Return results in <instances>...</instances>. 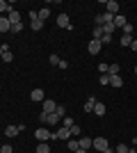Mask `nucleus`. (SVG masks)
Masks as SVG:
<instances>
[{"label": "nucleus", "instance_id": "nucleus-38", "mask_svg": "<svg viewBox=\"0 0 137 153\" xmlns=\"http://www.w3.org/2000/svg\"><path fill=\"white\" fill-rule=\"evenodd\" d=\"M0 153H12V146H9V144H5V146L0 149Z\"/></svg>", "mask_w": 137, "mask_h": 153}, {"label": "nucleus", "instance_id": "nucleus-35", "mask_svg": "<svg viewBox=\"0 0 137 153\" xmlns=\"http://www.w3.org/2000/svg\"><path fill=\"white\" fill-rule=\"evenodd\" d=\"M112 41V34H103V37H101V44H110Z\"/></svg>", "mask_w": 137, "mask_h": 153}, {"label": "nucleus", "instance_id": "nucleus-45", "mask_svg": "<svg viewBox=\"0 0 137 153\" xmlns=\"http://www.w3.org/2000/svg\"><path fill=\"white\" fill-rule=\"evenodd\" d=\"M135 76H137V64H135Z\"/></svg>", "mask_w": 137, "mask_h": 153}, {"label": "nucleus", "instance_id": "nucleus-37", "mask_svg": "<svg viewBox=\"0 0 137 153\" xmlns=\"http://www.w3.org/2000/svg\"><path fill=\"white\" fill-rule=\"evenodd\" d=\"M30 21H39V14L34 12V9H32V12H30Z\"/></svg>", "mask_w": 137, "mask_h": 153}, {"label": "nucleus", "instance_id": "nucleus-42", "mask_svg": "<svg viewBox=\"0 0 137 153\" xmlns=\"http://www.w3.org/2000/svg\"><path fill=\"white\" fill-rule=\"evenodd\" d=\"M76 153H87V151H85V149H78V151H76Z\"/></svg>", "mask_w": 137, "mask_h": 153}, {"label": "nucleus", "instance_id": "nucleus-6", "mask_svg": "<svg viewBox=\"0 0 137 153\" xmlns=\"http://www.w3.org/2000/svg\"><path fill=\"white\" fill-rule=\"evenodd\" d=\"M7 19H9V23H12V25H16V23H21V12L19 9H9V14H7Z\"/></svg>", "mask_w": 137, "mask_h": 153}, {"label": "nucleus", "instance_id": "nucleus-7", "mask_svg": "<svg viewBox=\"0 0 137 153\" xmlns=\"http://www.w3.org/2000/svg\"><path fill=\"white\" fill-rule=\"evenodd\" d=\"M30 98H32V103H44V89H39V87H37V89H32V94H30Z\"/></svg>", "mask_w": 137, "mask_h": 153}, {"label": "nucleus", "instance_id": "nucleus-41", "mask_svg": "<svg viewBox=\"0 0 137 153\" xmlns=\"http://www.w3.org/2000/svg\"><path fill=\"white\" fill-rule=\"evenodd\" d=\"M103 153H117V151H114V149H110V146H107V149H105Z\"/></svg>", "mask_w": 137, "mask_h": 153}, {"label": "nucleus", "instance_id": "nucleus-31", "mask_svg": "<svg viewBox=\"0 0 137 153\" xmlns=\"http://www.w3.org/2000/svg\"><path fill=\"white\" fill-rule=\"evenodd\" d=\"M55 114H57V117H59V119H62V117H64V114H66V110H64V108H62V105H57V110H55Z\"/></svg>", "mask_w": 137, "mask_h": 153}, {"label": "nucleus", "instance_id": "nucleus-12", "mask_svg": "<svg viewBox=\"0 0 137 153\" xmlns=\"http://www.w3.org/2000/svg\"><path fill=\"white\" fill-rule=\"evenodd\" d=\"M55 135H57V140H71V130L69 128H59Z\"/></svg>", "mask_w": 137, "mask_h": 153}, {"label": "nucleus", "instance_id": "nucleus-29", "mask_svg": "<svg viewBox=\"0 0 137 153\" xmlns=\"http://www.w3.org/2000/svg\"><path fill=\"white\" fill-rule=\"evenodd\" d=\"M2 62H12V51H5V53H2Z\"/></svg>", "mask_w": 137, "mask_h": 153}, {"label": "nucleus", "instance_id": "nucleus-30", "mask_svg": "<svg viewBox=\"0 0 137 153\" xmlns=\"http://www.w3.org/2000/svg\"><path fill=\"white\" fill-rule=\"evenodd\" d=\"M107 66H110L107 62H101L98 64V71H101V73H107Z\"/></svg>", "mask_w": 137, "mask_h": 153}, {"label": "nucleus", "instance_id": "nucleus-24", "mask_svg": "<svg viewBox=\"0 0 137 153\" xmlns=\"http://www.w3.org/2000/svg\"><path fill=\"white\" fill-rule=\"evenodd\" d=\"M71 126H73L71 117H62V128H71Z\"/></svg>", "mask_w": 137, "mask_h": 153}, {"label": "nucleus", "instance_id": "nucleus-25", "mask_svg": "<svg viewBox=\"0 0 137 153\" xmlns=\"http://www.w3.org/2000/svg\"><path fill=\"white\" fill-rule=\"evenodd\" d=\"M69 130H71V137H80V133H82V130H80V126H76V123H73Z\"/></svg>", "mask_w": 137, "mask_h": 153}, {"label": "nucleus", "instance_id": "nucleus-9", "mask_svg": "<svg viewBox=\"0 0 137 153\" xmlns=\"http://www.w3.org/2000/svg\"><path fill=\"white\" fill-rule=\"evenodd\" d=\"M9 30H12L9 19H7V16H0V34H2V32H9Z\"/></svg>", "mask_w": 137, "mask_h": 153}, {"label": "nucleus", "instance_id": "nucleus-43", "mask_svg": "<svg viewBox=\"0 0 137 153\" xmlns=\"http://www.w3.org/2000/svg\"><path fill=\"white\" fill-rule=\"evenodd\" d=\"M133 149H135V153H137V140H135V144H133Z\"/></svg>", "mask_w": 137, "mask_h": 153}, {"label": "nucleus", "instance_id": "nucleus-20", "mask_svg": "<svg viewBox=\"0 0 137 153\" xmlns=\"http://www.w3.org/2000/svg\"><path fill=\"white\" fill-rule=\"evenodd\" d=\"M119 64H110V66H107V76H119Z\"/></svg>", "mask_w": 137, "mask_h": 153}, {"label": "nucleus", "instance_id": "nucleus-17", "mask_svg": "<svg viewBox=\"0 0 137 153\" xmlns=\"http://www.w3.org/2000/svg\"><path fill=\"white\" fill-rule=\"evenodd\" d=\"M66 142H69V149H71L73 153H76V151L80 149V142H78V137H71V140H66Z\"/></svg>", "mask_w": 137, "mask_h": 153}, {"label": "nucleus", "instance_id": "nucleus-11", "mask_svg": "<svg viewBox=\"0 0 137 153\" xmlns=\"http://www.w3.org/2000/svg\"><path fill=\"white\" fill-rule=\"evenodd\" d=\"M110 85L117 87V89H121V87H124V78L121 76H110Z\"/></svg>", "mask_w": 137, "mask_h": 153}, {"label": "nucleus", "instance_id": "nucleus-4", "mask_svg": "<svg viewBox=\"0 0 137 153\" xmlns=\"http://www.w3.org/2000/svg\"><path fill=\"white\" fill-rule=\"evenodd\" d=\"M91 146L98 149V151L103 153L105 149H107V140H105V137H94V140H91Z\"/></svg>", "mask_w": 137, "mask_h": 153}, {"label": "nucleus", "instance_id": "nucleus-15", "mask_svg": "<svg viewBox=\"0 0 137 153\" xmlns=\"http://www.w3.org/2000/svg\"><path fill=\"white\" fill-rule=\"evenodd\" d=\"M94 114H96V117H103L105 114V105L101 101H96V105H94Z\"/></svg>", "mask_w": 137, "mask_h": 153}, {"label": "nucleus", "instance_id": "nucleus-1", "mask_svg": "<svg viewBox=\"0 0 137 153\" xmlns=\"http://www.w3.org/2000/svg\"><path fill=\"white\" fill-rule=\"evenodd\" d=\"M34 137H37L39 142H53V140H57V135L53 133V130H48L46 126L37 128V130H34Z\"/></svg>", "mask_w": 137, "mask_h": 153}, {"label": "nucleus", "instance_id": "nucleus-28", "mask_svg": "<svg viewBox=\"0 0 137 153\" xmlns=\"http://www.w3.org/2000/svg\"><path fill=\"white\" fill-rule=\"evenodd\" d=\"M41 27H44V23H41V21H32V30H34V32H39Z\"/></svg>", "mask_w": 137, "mask_h": 153}, {"label": "nucleus", "instance_id": "nucleus-16", "mask_svg": "<svg viewBox=\"0 0 137 153\" xmlns=\"http://www.w3.org/2000/svg\"><path fill=\"white\" fill-rule=\"evenodd\" d=\"M78 142H80V149H85V151L91 149V140L89 137H78Z\"/></svg>", "mask_w": 137, "mask_h": 153}, {"label": "nucleus", "instance_id": "nucleus-34", "mask_svg": "<svg viewBox=\"0 0 137 153\" xmlns=\"http://www.w3.org/2000/svg\"><path fill=\"white\" fill-rule=\"evenodd\" d=\"M9 9H12V7H9V5H7V2H5V0H0V12H9Z\"/></svg>", "mask_w": 137, "mask_h": 153}, {"label": "nucleus", "instance_id": "nucleus-2", "mask_svg": "<svg viewBox=\"0 0 137 153\" xmlns=\"http://www.w3.org/2000/svg\"><path fill=\"white\" fill-rule=\"evenodd\" d=\"M101 48H103V44H101L98 39H91L89 44H87V53H89V55H98Z\"/></svg>", "mask_w": 137, "mask_h": 153}, {"label": "nucleus", "instance_id": "nucleus-36", "mask_svg": "<svg viewBox=\"0 0 137 153\" xmlns=\"http://www.w3.org/2000/svg\"><path fill=\"white\" fill-rule=\"evenodd\" d=\"M23 30V23H16V25H12V32H21Z\"/></svg>", "mask_w": 137, "mask_h": 153}, {"label": "nucleus", "instance_id": "nucleus-39", "mask_svg": "<svg viewBox=\"0 0 137 153\" xmlns=\"http://www.w3.org/2000/svg\"><path fill=\"white\" fill-rule=\"evenodd\" d=\"M59 69H69V62H64V59H59V64H57Z\"/></svg>", "mask_w": 137, "mask_h": 153}, {"label": "nucleus", "instance_id": "nucleus-32", "mask_svg": "<svg viewBox=\"0 0 137 153\" xmlns=\"http://www.w3.org/2000/svg\"><path fill=\"white\" fill-rule=\"evenodd\" d=\"M39 121H41V126H46V121H48V112H41V114H39Z\"/></svg>", "mask_w": 137, "mask_h": 153}, {"label": "nucleus", "instance_id": "nucleus-21", "mask_svg": "<svg viewBox=\"0 0 137 153\" xmlns=\"http://www.w3.org/2000/svg\"><path fill=\"white\" fill-rule=\"evenodd\" d=\"M57 121H59V117L55 114V112H50V114H48V121H46V126H55Z\"/></svg>", "mask_w": 137, "mask_h": 153}, {"label": "nucleus", "instance_id": "nucleus-10", "mask_svg": "<svg viewBox=\"0 0 137 153\" xmlns=\"http://www.w3.org/2000/svg\"><path fill=\"white\" fill-rule=\"evenodd\" d=\"M96 96H89V98H87V103H85V112L87 114H89V112H94V105H96Z\"/></svg>", "mask_w": 137, "mask_h": 153}, {"label": "nucleus", "instance_id": "nucleus-40", "mask_svg": "<svg viewBox=\"0 0 137 153\" xmlns=\"http://www.w3.org/2000/svg\"><path fill=\"white\" fill-rule=\"evenodd\" d=\"M130 48H133V51L137 53V39H133V44H130Z\"/></svg>", "mask_w": 137, "mask_h": 153}, {"label": "nucleus", "instance_id": "nucleus-23", "mask_svg": "<svg viewBox=\"0 0 137 153\" xmlns=\"http://www.w3.org/2000/svg\"><path fill=\"white\" fill-rule=\"evenodd\" d=\"M101 37H103V25H96V27H94V39L101 41Z\"/></svg>", "mask_w": 137, "mask_h": 153}, {"label": "nucleus", "instance_id": "nucleus-26", "mask_svg": "<svg viewBox=\"0 0 137 153\" xmlns=\"http://www.w3.org/2000/svg\"><path fill=\"white\" fill-rule=\"evenodd\" d=\"M98 82L103 85V87H105V85H110V76H107V73H103V76L98 78Z\"/></svg>", "mask_w": 137, "mask_h": 153}, {"label": "nucleus", "instance_id": "nucleus-3", "mask_svg": "<svg viewBox=\"0 0 137 153\" xmlns=\"http://www.w3.org/2000/svg\"><path fill=\"white\" fill-rule=\"evenodd\" d=\"M57 25L62 27V30H71V21H69V14H59L57 16Z\"/></svg>", "mask_w": 137, "mask_h": 153}, {"label": "nucleus", "instance_id": "nucleus-27", "mask_svg": "<svg viewBox=\"0 0 137 153\" xmlns=\"http://www.w3.org/2000/svg\"><path fill=\"white\" fill-rule=\"evenodd\" d=\"M48 62L57 66V64H59V55H55V53H50V57H48Z\"/></svg>", "mask_w": 137, "mask_h": 153}, {"label": "nucleus", "instance_id": "nucleus-8", "mask_svg": "<svg viewBox=\"0 0 137 153\" xmlns=\"http://www.w3.org/2000/svg\"><path fill=\"white\" fill-rule=\"evenodd\" d=\"M55 110H57V103L53 101V98H44V112L50 114V112H55Z\"/></svg>", "mask_w": 137, "mask_h": 153}, {"label": "nucleus", "instance_id": "nucleus-18", "mask_svg": "<svg viewBox=\"0 0 137 153\" xmlns=\"http://www.w3.org/2000/svg\"><path fill=\"white\" fill-rule=\"evenodd\" d=\"M37 153H50V144H48V142H39Z\"/></svg>", "mask_w": 137, "mask_h": 153}, {"label": "nucleus", "instance_id": "nucleus-44", "mask_svg": "<svg viewBox=\"0 0 137 153\" xmlns=\"http://www.w3.org/2000/svg\"><path fill=\"white\" fill-rule=\"evenodd\" d=\"M2 53H5V51H2V46H0V59H2Z\"/></svg>", "mask_w": 137, "mask_h": 153}, {"label": "nucleus", "instance_id": "nucleus-22", "mask_svg": "<svg viewBox=\"0 0 137 153\" xmlns=\"http://www.w3.org/2000/svg\"><path fill=\"white\" fill-rule=\"evenodd\" d=\"M133 39H135L133 34H121V46H130V44H133Z\"/></svg>", "mask_w": 137, "mask_h": 153}, {"label": "nucleus", "instance_id": "nucleus-13", "mask_svg": "<svg viewBox=\"0 0 137 153\" xmlns=\"http://www.w3.org/2000/svg\"><path fill=\"white\" fill-rule=\"evenodd\" d=\"M112 23H114V27H124L126 23H128V21H126V16H124V14H117V16H114V21H112Z\"/></svg>", "mask_w": 137, "mask_h": 153}, {"label": "nucleus", "instance_id": "nucleus-33", "mask_svg": "<svg viewBox=\"0 0 137 153\" xmlns=\"http://www.w3.org/2000/svg\"><path fill=\"white\" fill-rule=\"evenodd\" d=\"M121 30H124V34H133V25H130V23H126Z\"/></svg>", "mask_w": 137, "mask_h": 153}, {"label": "nucleus", "instance_id": "nucleus-14", "mask_svg": "<svg viewBox=\"0 0 137 153\" xmlns=\"http://www.w3.org/2000/svg\"><path fill=\"white\" fill-rule=\"evenodd\" d=\"M21 130H19V126H7L5 128V137H16Z\"/></svg>", "mask_w": 137, "mask_h": 153}, {"label": "nucleus", "instance_id": "nucleus-5", "mask_svg": "<svg viewBox=\"0 0 137 153\" xmlns=\"http://www.w3.org/2000/svg\"><path fill=\"white\" fill-rule=\"evenodd\" d=\"M105 12H110L112 16H117L119 14V2L117 0H107V2H105Z\"/></svg>", "mask_w": 137, "mask_h": 153}, {"label": "nucleus", "instance_id": "nucleus-19", "mask_svg": "<svg viewBox=\"0 0 137 153\" xmlns=\"http://www.w3.org/2000/svg\"><path fill=\"white\" fill-rule=\"evenodd\" d=\"M37 14H39V21H41V23H44V21L48 19V16H50V9H48V7H44V9H39V12H37Z\"/></svg>", "mask_w": 137, "mask_h": 153}]
</instances>
